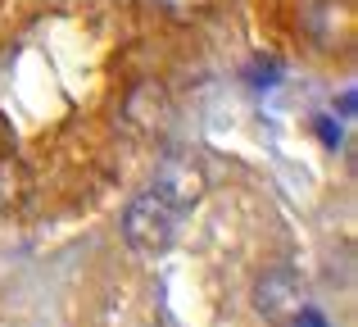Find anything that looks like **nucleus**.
<instances>
[{
	"label": "nucleus",
	"instance_id": "1",
	"mask_svg": "<svg viewBox=\"0 0 358 327\" xmlns=\"http://www.w3.org/2000/svg\"><path fill=\"white\" fill-rule=\"evenodd\" d=\"M177 223L182 214L164 200L159 191H141L136 200L122 209V237L136 255H164L168 246L177 241Z\"/></svg>",
	"mask_w": 358,
	"mask_h": 327
},
{
	"label": "nucleus",
	"instance_id": "2",
	"mask_svg": "<svg viewBox=\"0 0 358 327\" xmlns=\"http://www.w3.org/2000/svg\"><path fill=\"white\" fill-rule=\"evenodd\" d=\"M254 309L263 314V323L272 327H290L308 305V282L304 273H295L290 264H277V268H263L259 282H254Z\"/></svg>",
	"mask_w": 358,
	"mask_h": 327
},
{
	"label": "nucleus",
	"instance_id": "3",
	"mask_svg": "<svg viewBox=\"0 0 358 327\" xmlns=\"http://www.w3.org/2000/svg\"><path fill=\"white\" fill-rule=\"evenodd\" d=\"M150 191H159L177 214H186V209H195V204L204 200V191H209V173H204V164L195 160V155H168V160L159 164Z\"/></svg>",
	"mask_w": 358,
	"mask_h": 327
},
{
	"label": "nucleus",
	"instance_id": "4",
	"mask_svg": "<svg viewBox=\"0 0 358 327\" xmlns=\"http://www.w3.org/2000/svg\"><path fill=\"white\" fill-rule=\"evenodd\" d=\"M122 123L136 137H164L173 123V96H168L164 82H136L122 100Z\"/></svg>",
	"mask_w": 358,
	"mask_h": 327
},
{
	"label": "nucleus",
	"instance_id": "5",
	"mask_svg": "<svg viewBox=\"0 0 358 327\" xmlns=\"http://www.w3.org/2000/svg\"><path fill=\"white\" fill-rule=\"evenodd\" d=\"M36 195L32 168H27L18 155L0 151V214H23Z\"/></svg>",
	"mask_w": 358,
	"mask_h": 327
},
{
	"label": "nucleus",
	"instance_id": "6",
	"mask_svg": "<svg viewBox=\"0 0 358 327\" xmlns=\"http://www.w3.org/2000/svg\"><path fill=\"white\" fill-rule=\"evenodd\" d=\"M213 5H218V0H155V9L168 14L173 23H195V18L213 14Z\"/></svg>",
	"mask_w": 358,
	"mask_h": 327
}]
</instances>
